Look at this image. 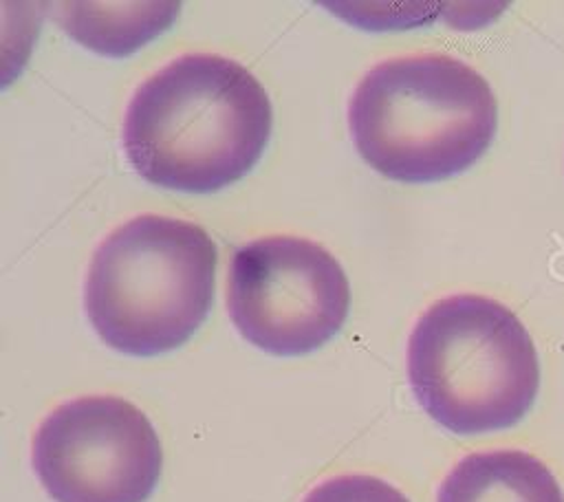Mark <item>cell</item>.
<instances>
[{
    "instance_id": "cell-9",
    "label": "cell",
    "mask_w": 564,
    "mask_h": 502,
    "mask_svg": "<svg viewBox=\"0 0 564 502\" xmlns=\"http://www.w3.org/2000/svg\"><path fill=\"white\" fill-rule=\"evenodd\" d=\"M302 502H410L397 487L390 482L366 476L348 473L335 476L308 491Z\"/></svg>"
},
{
    "instance_id": "cell-1",
    "label": "cell",
    "mask_w": 564,
    "mask_h": 502,
    "mask_svg": "<svg viewBox=\"0 0 564 502\" xmlns=\"http://www.w3.org/2000/svg\"><path fill=\"white\" fill-rule=\"evenodd\" d=\"M271 128L269 95L247 66L189 53L134 90L123 117V152L156 187L209 194L253 170Z\"/></svg>"
},
{
    "instance_id": "cell-4",
    "label": "cell",
    "mask_w": 564,
    "mask_h": 502,
    "mask_svg": "<svg viewBox=\"0 0 564 502\" xmlns=\"http://www.w3.org/2000/svg\"><path fill=\"white\" fill-rule=\"evenodd\" d=\"M408 379L425 414L458 436L520 423L540 390V359L520 317L474 293L423 310L408 341Z\"/></svg>"
},
{
    "instance_id": "cell-8",
    "label": "cell",
    "mask_w": 564,
    "mask_h": 502,
    "mask_svg": "<svg viewBox=\"0 0 564 502\" xmlns=\"http://www.w3.org/2000/svg\"><path fill=\"white\" fill-rule=\"evenodd\" d=\"M178 4H59L64 31L101 55H128L172 24Z\"/></svg>"
},
{
    "instance_id": "cell-3",
    "label": "cell",
    "mask_w": 564,
    "mask_h": 502,
    "mask_svg": "<svg viewBox=\"0 0 564 502\" xmlns=\"http://www.w3.org/2000/svg\"><path fill=\"white\" fill-rule=\"evenodd\" d=\"M218 251L196 222L143 214L117 227L93 253L84 308L117 352L154 357L187 343L205 324Z\"/></svg>"
},
{
    "instance_id": "cell-7",
    "label": "cell",
    "mask_w": 564,
    "mask_h": 502,
    "mask_svg": "<svg viewBox=\"0 0 564 502\" xmlns=\"http://www.w3.org/2000/svg\"><path fill=\"white\" fill-rule=\"evenodd\" d=\"M438 502H564V493L538 456L494 449L458 460L438 489Z\"/></svg>"
},
{
    "instance_id": "cell-6",
    "label": "cell",
    "mask_w": 564,
    "mask_h": 502,
    "mask_svg": "<svg viewBox=\"0 0 564 502\" xmlns=\"http://www.w3.org/2000/svg\"><path fill=\"white\" fill-rule=\"evenodd\" d=\"M33 469L55 502H145L163 471V447L134 403L79 396L40 423Z\"/></svg>"
},
{
    "instance_id": "cell-5",
    "label": "cell",
    "mask_w": 564,
    "mask_h": 502,
    "mask_svg": "<svg viewBox=\"0 0 564 502\" xmlns=\"http://www.w3.org/2000/svg\"><path fill=\"white\" fill-rule=\"evenodd\" d=\"M227 308L236 330L278 357L328 343L350 310V284L322 244L300 236H264L231 260Z\"/></svg>"
},
{
    "instance_id": "cell-2",
    "label": "cell",
    "mask_w": 564,
    "mask_h": 502,
    "mask_svg": "<svg viewBox=\"0 0 564 502\" xmlns=\"http://www.w3.org/2000/svg\"><path fill=\"white\" fill-rule=\"evenodd\" d=\"M348 121L359 156L399 183L467 172L491 145L498 103L469 64L438 53L394 57L357 84Z\"/></svg>"
}]
</instances>
